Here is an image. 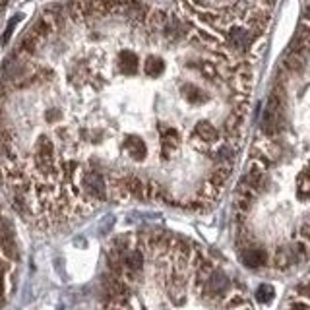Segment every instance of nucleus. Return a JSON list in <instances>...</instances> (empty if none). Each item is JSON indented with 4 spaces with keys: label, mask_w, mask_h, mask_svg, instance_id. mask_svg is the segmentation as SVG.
I'll list each match as a JSON object with an SVG mask.
<instances>
[{
    "label": "nucleus",
    "mask_w": 310,
    "mask_h": 310,
    "mask_svg": "<svg viewBox=\"0 0 310 310\" xmlns=\"http://www.w3.org/2000/svg\"><path fill=\"white\" fill-rule=\"evenodd\" d=\"M283 105H285V91L283 86L271 91L269 99H267L266 111H264V117H262V130L267 136H273L281 130V124H283Z\"/></svg>",
    "instance_id": "nucleus-1"
},
{
    "label": "nucleus",
    "mask_w": 310,
    "mask_h": 310,
    "mask_svg": "<svg viewBox=\"0 0 310 310\" xmlns=\"http://www.w3.org/2000/svg\"><path fill=\"white\" fill-rule=\"evenodd\" d=\"M82 192L91 200H105L107 198V186H105L103 175L97 171H89L82 175Z\"/></svg>",
    "instance_id": "nucleus-2"
},
{
    "label": "nucleus",
    "mask_w": 310,
    "mask_h": 310,
    "mask_svg": "<svg viewBox=\"0 0 310 310\" xmlns=\"http://www.w3.org/2000/svg\"><path fill=\"white\" fill-rule=\"evenodd\" d=\"M246 109H248V105H246V101H244V103L238 105L235 111L227 117V120H225V136H227L229 140H233V142L240 138L242 124H244V115H246Z\"/></svg>",
    "instance_id": "nucleus-3"
},
{
    "label": "nucleus",
    "mask_w": 310,
    "mask_h": 310,
    "mask_svg": "<svg viewBox=\"0 0 310 310\" xmlns=\"http://www.w3.org/2000/svg\"><path fill=\"white\" fill-rule=\"evenodd\" d=\"M227 287H229L227 275H225L223 271H219V269H213L211 275L207 277L206 285H204V293H206L209 298H221L223 293L227 291Z\"/></svg>",
    "instance_id": "nucleus-4"
},
{
    "label": "nucleus",
    "mask_w": 310,
    "mask_h": 310,
    "mask_svg": "<svg viewBox=\"0 0 310 310\" xmlns=\"http://www.w3.org/2000/svg\"><path fill=\"white\" fill-rule=\"evenodd\" d=\"M256 190L250 188L246 182H240L238 188H236V196H235V206L240 213H246L248 209L252 207L254 200H256Z\"/></svg>",
    "instance_id": "nucleus-5"
},
{
    "label": "nucleus",
    "mask_w": 310,
    "mask_h": 310,
    "mask_svg": "<svg viewBox=\"0 0 310 310\" xmlns=\"http://www.w3.org/2000/svg\"><path fill=\"white\" fill-rule=\"evenodd\" d=\"M178 144H180V134L175 130V128H165L161 136V153L163 159H171L178 149Z\"/></svg>",
    "instance_id": "nucleus-6"
},
{
    "label": "nucleus",
    "mask_w": 310,
    "mask_h": 310,
    "mask_svg": "<svg viewBox=\"0 0 310 310\" xmlns=\"http://www.w3.org/2000/svg\"><path fill=\"white\" fill-rule=\"evenodd\" d=\"M227 43L235 51H244L252 43V31H246L242 28H231L227 33Z\"/></svg>",
    "instance_id": "nucleus-7"
},
{
    "label": "nucleus",
    "mask_w": 310,
    "mask_h": 310,
    "mask_svg": "<svg viewBox=\"0 0 310 310\" xmlns=\"http://www.w3.org/2000/svg\"><path fill=\"white\" fill-rule=\"evenodd\" d=\"M167 295L171 298L173 304H182L184 302V279L182 275H178V271H175L171 277H169V283H167Z\"/></svg>",
    "instance_id": "nucleus-8"
},
{
    "label": "nucleus",
    "mask_w": 310,
    "mask_h": 310,
    "mask_svg": "<svg viewBox=\"0 0 310 310\" xmlns=\"http://www.w3.org/2000/svg\"><path fill=\"white\" fill-rule=\"evenodd\" d=\"M240 260L244 262V266L248 267H262L267 264V254L264 248H258V246H248L244 248L242 254H240Z\"/></svg>",
    "instance_id": "nucleus-9"
},
{
    "label": "nucleus",
    "mask_w": 310,
    "mask_h": 310,
    "mask_svg": "<svg viewBox=\"0 0 310 310\" xmlns=\"http://www.w3.org/2000/svg\"><path fill=\"white\" fill-rule=\"evenodd\" d=\"M124 148H126V151L130 153V157L136 159V161H142V159H146V155H148V148H146V144H144L142 138H138V136H126V140H124Z\"/></svg>",
    "instance_id": "nucleus-10"
},
{
    "label": "nucleus",
    "mask_w": 310,
    "mask_h": 310,
    "mask_svg": "<svg viewBox=\"0 0 310 310\" xmlns=\"http://www.w3.org/2000/svg\"><path fill=\"white\" fill-rule=\"evenodd\" d=\"M231 171H233V165H231V163H221V165H217V167L211 171V175H209V178H207V182H211L215 188L221 190L223 186L227 184L229 177H231Z\"/></svg>",
    "instance_id": "nucleus-11"
},
{
    "label": "nucleus",
    "mask_w": 310,
    "mask_h": 310,
    "mask_svg": "<svg viewBox=\"0 0 310 310\" xmlns=\"http://www.w3.org/2000/svg\"><path fill=\"white\" fill-rule=\"evenodd\" d=\"M122 180H124V186H126V190H128L130 196L140 198V200L146 198V182H144L140 177L128 175V177H122Z\"/></svg>",
    "instance_id": "nucleus-12"
},
{
    "label": "nucleus",
    "mask_w": 310,
    "mask_h": 310,
    "mask_svg": "<svg viewBox=\"0 0 310 310\" xmlns=\"http://www.w3.org/2000/svg\"><path fill=\"white\" fill-rule=\"evenodd\" d=\"M196 136H198L202 142H206V144H211V142H215V140L219 138L217 128H215L211 122H207V120H200V122L196 124Z\"/></svg>",
    "instance_id": "nucleus-13"
},
{
    "label": "nucleus",
    "mask_w": 310,
    "mask_h": 310,
    "mask_svg": "<svg viewBox=\"0 0 310 310\" xmlns=\"http://www.w3.org/2000/svg\"><path fill=\"white\" fill-rule=\"evenodd\" d=\"M295 260V254L291 248H287V246H279L275 254H273V266L277 267V269H287V267L291 266Z\"/></svg>",
    "instance_id": "nucleus-14"
},
{
    "label": "nucleus",
    "mask_w": 310,
    "mask_h": 310,
    "mask_svg": "<svg viewBox=\"0 0 310 310\" xmlns=\"http://www.w3.org/2000/svg\"><path fill=\"white\" fill-rule=\"evenodd\" d=\"M146 24H148L149 31H165L167 24H169V18L163 10H151Z\"/></svg>",
    "instance_id": "nucleus-15"
},
{
    "label": "nucleus",
    "mask_w": 310,
    "mask_h": 310,
    "mask_svg": "<svg viewBox=\"0 0 310 310\" xmlns=\"http://www.w3.org/2000/svg\"><path fill=\"white\" fill-rule=\"evenodd\" d=\"M124 267L130 273H138L144 267V254L140 250H128L124 254Z\"/></svg>",
    "instance_id": "nucleus-16"
},
{
    "label": "nucleus",
    "mask_w": 310,
    "mask_h": 310,
    "mask_svg": "<svg viewBox=\"0 0 310 310\" xmlns=\"http://www.w3.org/2000/svg\"><path fill=\"white\" fill-rule=\"evenodd\" d=\"M296 194L300 200H310V165L302 169L296 178Z\"/></svg>",
    "instance_id": "nucleus-17"
},
{
    "label": "nucleus",
    "mask_w": 310,
    "mask_h": 310,
    "mask_svg": "<svg viewBox=\"0 0 310 310\" xmlns=\"http://www.w3.org/2000/svg\"><path fill=\"white\" fill-rule=\"evenodd\" d=\"M182 95L186 97V101H190V103H194V105H202L207 101L206 91H202V89L196 88V86H190V84L182 86Z\"/></svg>",
    "instance_id": "nucleus-18"
},
{
    "label": "nucleus",
    "mask_w": 310,
    "mask_h": 310,
    "mask_svg": "<svg viewBox=\"0 0 310 310\" xmlns=\"http://www.w3.org/2000/svg\"><path fill=\"white\" fill-rule=\"evenodd\" d=\"M118 64H120V70L124 74H134L138 70V57L130 51H124V53H120Z\"/></svg>",
    "instance_id": "nucleus-19"
},
{
    "label": "nucleus",
    "mask_w": 310,
    "mask_h": 310,
    "mask_svg": "<svg viewBox=\"0 0 310 310\" xmlns=\"http://www.w3.org/2000/svg\"><path fill=\"white\" fill-rule=\"evenodd\" d=\"M165 70V62L159 57H149L146 60V74L151 76V78H159Z\"/></svg>",
    "instance_id": "nucleus-20"
},
{
    "label": "nucleus",
    "mask_w": 310,
    "mask_h": 310,
    "mask_svg": "<svg viewBox=\"0 0 310 310\" xmlns=\"http://www.w3.org/2000/svg\"><path fill=\"white\" fill-rule=\"evenodd\" d=\"M273 295H275V291H273V287H271V285H267V283L260 285V287L256 289V300H258V302H262V304L269 302V300L273 298Z\"/></svg>",
    "instance_id": "nucleus-21"
},
{
    "label": "nucleus",
    "mask_w": 310,
    "mask_h": 310,
    "mask_svg": "<svg viewBox=\"0 0 310 310\" xmlns=\"http://www.w3.org/2000/svg\"><path fill=\"white\" fill-rule=\"evenodd\" d=\"M200 72L204 74V78L207 80H217V68L211 62H202L200 64Z\"/></svg>",
    "instance_id": "nucleus-22"
},
{
    "label": "nucleus",
    "mask_w": 310,
    "mask_h": 310,
    "mask_svg": "<svg viewBox=\"0 0 310 310\" xmlns=\"http://www.w3.org/2000/svg\"><path fill=\"white\" fill-rule=\"evenodd\" d=\"M242 304H244V298L240 295L231 296V298L227 300V308L229 310H235V308H238V306H242Z\"/></svg>",
    "instance_id": "nucleus-23"
},
{
    "label": "nucleus",
    "mask_w": 310,
    "mask_h": 310,
    "mask_svg": "<svg viewBox=\"0 0 310 310\" xmlns=\"http://www.w3.org/2000/svg\"><path fill=\"white\" fill-rule=\"evenodd\" d=\"M22 16H16V18H12V22L8 24V30L4 31V37H2V43H8V39H10V35H12V31H14V26L18 24V20H20Z\"/></svg>",
    "instance_id": "nucleus-24"
},
{
    "label": "nucleus",
    "mask_w": 310,
    "mask_h": 310,
    "mask_svg": "<svg viewBox=\"0 0 310 310\" xmlns=\"http://www.w3.org/2000/svg\"><path fill=\"white\" fill-rule=\"evenodd\" d=\"M287 310H310V304L308 302H304V300H293Z\"/></svg>",
    "instance_id": "nucleus-25"
},
{
    "label": "nucleus",
    "mask_w": 310,
    "mask_h": 310,
    "mask_svg": "<svg viewBox=\"0 0 310 310\" xmlns=\"http://www.w3.org/2000/svg\"><path fill=\"white\" fill-rule=\"evenodd\" d=\"M296 293L310 300V283H300V285L296 287Z\"/></svg>",
    "instance_id": "nucleus-26"
},
{
    "label": "nucleus",
    "mask_w": 310,
    "mask_h": 310,
    "mask_svg": "<svg viewBox=\"0 0 310 310\" xmlns=\"http://www.w3.org/2000/svg\"><path fill=\"white\" fill-rule=\"evenodd\" d=\"M300 235H302V238H304V240L310 244V221L304 223V225L300 227Z\"/></svg>",
    "instance_id": "nucleus-27"
},
{
    "label": "nucleus",
    "mask_w": 310,
    "mask_h": 310,
    "mask_svg": "<svg viewBox=\"0 0 310 310\" xmlns=\"http://www.w3.org/2000/svg\"><path fill=\"white\" fill-rule=\"evenodd\" d=\"M302 26L310 30V2L306 4V8H304V14H302Z\"/></svg>",
    "instance_id": "nucleus-28"
},
{
    "label": "nucleus",
    "mask_w": 310,
    "mask_h": 310,
    "mask_svg": "<svg viewBox=\"0 0 310 310\" xmlns=\"http://www.w3.org/2000/svg\"><path fill=\"white\" fill-rule=\"evenodd\" d=\"M59 118H60L59 111H49V115H47V120H49V122H55V120H59Z\"/></svg>",
    "instance_id": "nucleus-29"
},
{
    "label": "nucleus",
    "mask_w": 310,
    "mask_h": 310,
    "mask_svg": "<svg viewBox=\"0 0 310 310\" xmlns=\"http://www.w3.org/2000/svg\"><path fill=\"white\" fill-rule=\"evenodd\" d=\"M6 304V300H4V296H2V293H0V308Z\"/></svg>",
    "instance_id": "nucleus-30"
},
{
    "label": "nucleus",
    "mask_w": 310,
    "mask_h": 310,
    "mask_svg": "<svg viewBox=\"0 0 310 310\" xmlns=\"http://www.w3.org/2000/svg\"><path fill=\"white\" fill-rule=\"evenodd\" d=\"M0 113H2V111H0Z\"/></svg>",
    "instance_id": "nucleus-31"
}]
</instances>
